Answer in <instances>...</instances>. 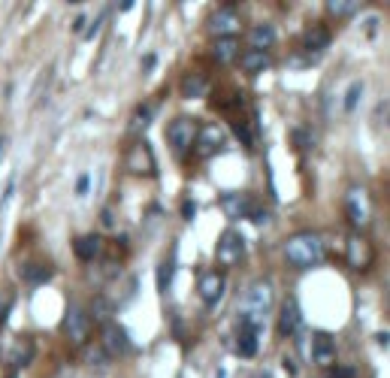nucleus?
Segmentation results:
<instances>
[{
    "mask_svg": "<svg viewBox=\"0 0 390 378\" xmlns=\"http://www.w3.org/2000/svg\"><path fill=\"white\" fill-rule=\"evenodd\" d=\"M236 351L242 354V357H254L257 354V330L248 327V324H242L239 327V336H236Z\"/></svg>",
    "mask_w": 390,
    "mask_h": 378,
    "instance_id": "22",
    "label": "nucleus"
},
{
    "mask_svg": "<svg viewBox=\"0 0 390 378\" xmlns=\"http://www.w3.org/2000/svg\"><path fill=\"white\" fill-rule=\"evenodd\" d=\"M303 324V315H300V302L296 300H285L281 302V315H279V333L281 336H294Z\"/></svg>",
    "mask_w": 390,
    "mask_h": 378,
    "instance_id": "14",
    "label": "nucleus"
},
{
    "mask_svg": "<svg viewBox=\"0 0 390 378\" xmlns=\"http://www.w3.org/2000/svg\"><path fill=\"white\" fill-rule=\"evenodd\" d=\"M88 185H91V176H88V173H82L79 181H76V194L85 197V194H88Z\"/></svg>",
    "mask_w": 390,
    "mask_h": 378,
    "instance_id": "33",
    "label": "nucleus"
},
{
    "mask_svg": "<svg viewBox=\"0 0 390 378\" xmlns=\"http://www.w3.org/2000/svg\"><path fill=\"white\" fill-rule=\"evenodd\" d=\"M242 27V15L236 6H221L209 15V30L218 36V40H224V36H233L236 30Z\"/></svg>",
    "mask_w": 390,
    "mask_h": 378,
    "instance_id": "6",
    "label": "nucleus"
},
{
    "mask_svg": "<svg viewBox=\"0 0 390 378\" xmlns=\"http://www.w3.org/2000/svg\"><path fill=\"white\" fill-rule=\"evenodd\" d=\"M49 276H52V267H43V263H25V267H21V278L30 285H40Z\"/></svg>",
    "mask_w": 390,
    "mask_h": 378,
    "instance_id": "25",
    "label": "nucleus"
},
{
    "mask_svg": "<svg viewBox=\"0 0 390 378\" xmlns=\"http://www.w3.org/2000/svg\"><path fill=\"white\" fill-rule=\"evenodd\" d=\"M215 257H218L221 267H236V263L246 257V239H242L236 230H224L218 239Z\"/></svg>",
    "mask_w": 390,
    "mask_h": 378,
    "instance_id": "5",
    "label": "nucleus"
},
{
    "mask_svg": "<svg viewBox=\"0 0 390 378\" xmlns=\"http://www.w3.org/2000/svg\"><path fill=\"white\" fill-rule=\"evenodd\" d=\"M106 15H109V12H100V15H97V19H94V25H91L88 30H85V36H88V40H91V36H94V34H100V27H103V21H106Z\"/></svg>",
    "mask_w": 390,
    "mask_h": 378,
    "instance_id": "32",
    "label": "nucleus"
},
{
    "mask_svg": "<svg viewBox=\"0 0 390 378\" xmlns=\"http://www.w3.org/2000/svg\"><path fill=\"white\" fill-rule=\"evenodd\" d=\"M155 67V55H149V58H142V70H151Z\"/></svg>",
    "mask_w": 390,
    "mask_h": 378,
    "instance_id": "36",
    "label": "nucleus"
},
{
    "mask_svg": "<svg viewBox=\"0 0 390 378\" xmlns=\"http://www.w3.org/2000/svg\"><path fill=\"white\" fill-rule=\"evenodd\" d=\"M206 94H209V82H206L203 73H188L182 79V97L194 100V97H206Z\"/></svg>",
    "mask_w": 390,
    "mask_h": 378,
    "instance_id": "19",
    "label": "nucleus"
},
{
    "mask_svg": "<svg viewBox=\"0 0 390 378\" xmlns=\"http://www.w3.org/2000/svg\"><path fill=\"white\" fill-rule=\"evenodd\" d=\"M221 209H224L227 218L239 221V218H251V212H254V203H251L248 194H227L224 200H221Z\"/></svg>",
    "mask_w": 390,
    "mask_h": 378,
    "instance_id": "13",
    "label": "nucleus"
},
{
    "mask_svg": "<svg viewBox=\"0 0 390 378\" xmlns=\"http://www.w3.org/2000/svg\"><path fill=\"white\" fill-rule=\"evenodd\" d=\"M30 360H34V342H30V339H19V342H12L10 351H6V363H10V366H28Z\"/></svg>",
    "mask_w": 390,
    "mask_h": 378,
    "instance_id": "17",
    "label": "nucleus"
},
{
    "mask_svg": "<svg viewBox=\"0 0 390 378\" xmlns=\"http://www.w3.org/2000/svg\"><path fill=\"white\" fill-rule=\"evenodd\" d=\"M91 312H94L97 321H109V315H112V302L106 300V297H97V300H94V309H91Z\"/></svg>",
    "mask_w": 390,
    "mask_h": 378,
    "instance_id": "28",
    "label": "nucleus"
},
{
    "mask_svg": "<svg viewBox=\"0 0 390 378\" xmlns=\"http://www.w3.org/2000/svg\"><path fill=\"white\" fill-rule=\"evenodd\" d=\"M170 278H173V263L164 260V263H160V276H158V287H160V291H166V282H170Z\"/></svg>",
    "mask_w": 390,
    "mask_h": 378,
    "instance_id": "30",
    "label": "nucleus"
},
{
    "mask_svg": "<svg viewBox=\"0 0 390 378\" xmlns=\"http://www.w3.org/2000/svg\"><path fill=\"white\" fill-rule=\"evenodd\" d=\"M285 257L290 267L296 269H312L318 263H324L327 257V248H324V239L318 233H296L285 242Z\"/></svg>",
    "mask_w": 390,
    "mask_h": 378,
    "instance_id": "1",
    "label": "nucleus"
},
{
    "mask_svg": "<svg viewBox=\"0 0 390 378\" xmlns=\"http://www.w3.org/2000/svg\"><path fill=\"white\" fill-rule=\"evenodd\" d=\"M124 166L133 173V176H155L158 164H155V155H151L149 142H136V146L127 151Z\"/></svg>",
    "mask_w": 390,
    "mask_h": 378,
    "instance_id": "7",
    "label": "nucleus"
},
{
    "mask_svg": "<svg viewBox=\"0 0 390 378\" xmlns=\"http://www.w3.org/2000/svg\"><path fill=\"white\" fill-rule=\"evenodd\" d=\"M103 348H106V354H109V357H121V354H127V351H130L127 333L121 330L118 324H109V321H106V324H103Z\"/></svg>",
    "mask_w": 390,
    "mask_h": 378,
    "instance_id": "10",
    "label": "nucleus"
},
{
    "mask_svg": "<svg viewBox=\"0 0 390 378\" xmlns=\"http://www.w3.org/2000/svg\"><path fill=\"white\" fill-rule=\"evenodd\" d=\"M345 215L351 227H366L372 218V203H369V194L366 188H351L345 194Z\"/></svg>",
    "mask_w": 390,
    "mask_h": 378,
    "instance_id": "4",
    "label": "nucleus"
},
{
    "mask_svg": "<svg viewBox=\"0 0 390 378\" xmlns=\"http://www.w3.org/2000/svg\"><path fill=\"white\" fill-rule=\"evenodd\" d=\"M363 91H366V82L363 79H357V82H351V88L345 91V112L351 115V112L360 106V97H363Z\"/></svg>",
    "mask_w": 390,
    "mask_h": 378,
    "instance_id": "26",
    "label": "nucleus"
},
{
    "mask_svg": "<svg viewBox=\"0 0 390 378\" xmlns=\"http://www.w3.org/2000/svg\"><path fill=\"white\" fill-rule=\"evenodd\" d=\"M303 45H305V52H324L327 45H330V30H327L324 25L309 27L305 30V36H303Z\"/></svg>",
    "mask_w": 390,
    "mask_h": 378,
    "instance_id": "20",
    "label": "nucleus"
},
{
    "mask_svg": "<svg viewBox=\"0 0 390 378\" xmlns=\"http://www.w3.org/2000/svg\"><path fill=\"white\" fill-rule=\"evenodd\" d=\"M248 40H251V49L266 52L275 43V27L272 25H254L248 30Z\"/></svg>",
    "mask_w": 390,
    "mask_h": 378,
    "instance_id": "23",
    "label": "nucleus"
},
{
    "mask_svg": "<svg viewBox=\"0 0 390 378\" xmlns=\"http://www.w3.org/2000/svg\"><path fill=\"white\" fill-rule=\"evenodd\" d=\"M272 300H275V287L272 282H266V278H260L246 291V297L239 302V315H242V324H248V327L260 330V324L266 321V312L272 309Z\"/></svg>",
    "mask_w": 390,
    "mask_h": 378,
    "instance_id": "2",
    "label": "nucleus"
},
{
    "mask_svg": "<svg viewBox=\"0 0 390 378\" xmlns=\"http://www.w3.org/2000/svg\"><path fill=\"white\" fill-rule=\"evenodd\" d=\"M200 297L206 306H218L221 302V297H224V276H221L218 269L200 276Z\"/></svg>",
    "mask_w": 390,
    "mask_h": 378,
    "instance_id": "11",
    "label": "nucleus"
},
{
    "mask_svg": "<svg viewBox=\"0 0 390 378\" xmlns=\"http://www.w3.org/2000/svg\"><path fill=\"white\" fill-rule=\"evenodd\" d=\"M194 146H197V155H200V157L218 155V151L224 148V131H221L218 124H206V127H200V131H197Z\"/></svg>",
    "mask_w": 390,
    "mask_h": 378,
    "instance_id": "9",
    "label": "nucleus"
},
{
    "mask_svg": "<svg viewBox=\"0 0 390 378\" xmlns=\"http://www.w3.org/2000/svg\"><path fill=\"white\" fill-rule=\"evenodd\" d=\"M360 6L354 3V0H330L327 3V12L330 15H336V19H348V15H354Z\"/></svg>",
    "mask_w": 390,
    "mask_h": 378,
    "instance_id": "27",
    "label": "nucleus"
},
{
    "mask_svg": "<svg viewBox=\"0 0 390 378\" xmlns=\"http://www.w3.org/2000/svg\"><path fill=\"white\" fill-rule=\"evenodd\" d=\"M151 118H155V106H151V103L136 106L133 115H130V121H127V136L145 133V131H149V124H151Z\"/></svg>",
    "mask_w": 390,
    "mask_h": 378,
    "instance_id": "16",
    "label": "nucleus"
},
{
    "mask_svg": "<svg viewBox=\"0 0 390 378\" xmlns=\"http://www.w3.org/2000/svg\"><path fill=\"white\" fill-rule=\"evenodd\" d=\"M372 257H376V254H372V245L366 239H360V236L348 239V263L354 269H366L372 263Z\"/></svg>",
    "mask_w": 390,
    "mask_h": 378,
    "instance_id": "15",
    "label": "nucleus"
},
{
    "mask_svg": "<svg viewBox=\"0 0 390 378\" xmlns=\"http://www.w3.org/2000/svg\"><path fill=\"white\" fill-rule=\"evenodd\" d=\"M294 140H296V146H300V148H312V146H315V140H312V136L305 133L303 127H296V131H294Z\"/></svg>",
    "mask_w": 390,
    "mask_h": 378,
    "instance_id": "31",
    "label": "nucleus"
},
{
    "mask_svg": "<svg viewBox=\"0 0 390 378\" xmlns=\"http://www.w3.org/2000/svg\"><path fill=\"white\" fill-rule=\"evenodd\" d=\"M0 148H3V140H0Z\"/></svg>",
    "mask_w": 390,
    "mask_h": 378,
    "instance_id": "37",
    "label": "nucleus"
},
{
    "mask_svg": "<svg viewBox=\"0 0 390 378\" xmlns=\"http://www.w3.org/2000/svg\"><path fill=\"white\" fill-rule=\"evenodd\" d=\"M197 121L194 118H188V115H182V118H175L170 121V127H166V142L179 151V155H185V151L194 146V140H197Z\"/></svg>",
    "mask_w": 390,
    "mask_h": 378,
    "instance_id": "3",
    "label": "nucleus"
},
{
    "mask_svg": "<svg viewBox=\"0 0 390 378\" xmlns=\"http://www.w3.org/2000/svg\"><path fill=\"white\" fill-rule=\"evenodd\" d=\"M351 375H354V373H351V369H345V366H342V369L336 366V369H333V378H351Z\"/></svg>",
    "mask_w": 390,
    "mask_h": 378,
    "instance_id": "35",
    "label": "nucleus"
},
{
    "mask_svg": "<svg viewBox=\"0 0 390 378\" xmlns=\"http://www.w3.org/2000/svg\"><path fill=\"white\" fill-rule=\"evenodd\" d=\"M64 330H67V336H70V342L85 345L88 333H91V318H88L85 309L70 306V312H67V318H64Z\"/></svg>",
    "mask_w": 390,
    "mask_h": 378,
    "instance_id": "8",
    "label": "nucleus"
},
{
    "mask_svg": "<svg viewBox=\"0 0 390 378\" xmlns=\"http://www.w3.org/2000/svg\"><path fill=\"white\" fill-rule=\"evenodd\" d=\"M85 25H88V21H85V15H79V19L73 21V30H76V34H85Z\"/></svg>",
    "mask_w": 390,
    "mask_h": 378,
    "instance_id": "34",
    "label": "nucleus"
},
{
    "mask_svg": "<svg viewBox=\"0 0 390 378\" xmlns=\"http://www.w3.org/2000/svg\"><path fill=\"white\" fill-rule=\"evenodd\" d=\"M236 55H239V40L236 36H224V40H218L212 45V58L218 64H230V60H236Z\"/></svg>",
    "mask_w": 390,
    "mask_h": 378,
    "instance_id": "21",
    "label": "nucleus"
},
{
    "mask_svg": "<svg viewBox=\"0 0 390 378\" xmlns=\"http://www.w3.org/2000/svg\"><path fill=\"white\" fill-rule=\"evenodd\" d=\"M312 360L318 363V366H330L336 360V342L330 333H315L312 336Z\"/></svg>",
    "mask_w": 390,
    "mask_h": 378,
    "instance_id": "12",
    "label": "nucleus"
},
{
    "mask_svg": "<svg viewBox=\"0 0 390 378\" xmlns=\"http://www.w3.org/2000/svg\"><path fill=\"white\" fill-rule=\"evenodd\" d=\"M73 248H76V257H79V260H94V257L103 252V239L97 236V233H88V236L76 239Z\"/></svg>",
    "mask_w": 390,
    "mask_h": 378,
    "instance_id": "18",
    "label": "nucleus"
},
{
    "mask_svg": "<svg viewBox=\"0 0 390 378\" xmlns=\"http://www.w3.org/2000/svg\"><path fill=\"white\" fill-rule=\"evenodd\" d=\"M270 67V55L266 52H257V49H248L242 52V70L246 73H260Z\"/></svg>",
    "mask_w": 390,
    "mask_h": 378,
    "instance_id": "24",
    "label": "nucleus"
},
{
    "mask_svg": "<svg viewBox=\"0 0 390 378\" xmlns=\"http://www.w3.org/2000/svg\"><path fill=\"white\" fill-rule=\"evenodd\" d=\"M106 360H109V354H106L103 345L100 348H91V351H88V363H91V366H103Z\"/></svg>",
    "mask_w": 390,
    "mask_h": 378,
    "instance_id": "29",
    "label": "nucleus"
}]
</instances>
